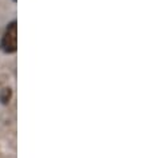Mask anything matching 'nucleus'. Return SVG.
<instances>
[{"mask_svg":"<svg viewBox=\"0 0 150 158\" xmlns=\"http://www.w3.org/2000/svg\"><path fill=\"white\" fill-rule=\"evenodd\" d=\"M11 97H12V90L6 87L0 91V102L3 105H8V102L11 101Z\"/></svg>","mask_w":150,"mask_h":158,"instance_id":"nucleus-2","label":"nucleus"},{"mask_svg":"<svg viewBox=\"0 0 150 158\" xmlns=\"http://www.w3.org/2000/svg\"><path fill=\"white\" fill-rule=\"evenodd\" d=\"M0 47L6 54H12L18 48V23L11 22L7 27L4 35L0 42Z\"/></svg>","mask_w":150,"mask_h":158,"instance_id":"nucleus-1","label":"nucleus"},{"mask_svg":"<svg viewBox=\"0 0 150 158\" xmlns=\"http://www.w3.org/2000/svg\"><path fill=\"white\" fill-rule=\"evenodd\" d=\"M14 2H16V0H14Z\"/></svg>","mask_w":150,"mask_h":158,"instance_id":"nucleus-3","label":"nucleus"}]
</instances>
